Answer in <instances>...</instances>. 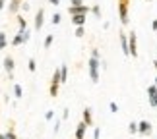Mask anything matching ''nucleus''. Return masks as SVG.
<instances>
[{"label":"nucleus","mask_w":157,"mask_h":139,"mask_svg":"<svg viewBox=\"0 0 157 139\" xmlns=\"http://www.w3.org/2000/svg\"><path fill=\"white\" fill-rule=\"evenodd\" d=\"M27 68H29V71H31V74H33L35 70H37V64H35V58H29V62H27Z\"/></svg>","instance_id":"22"},{"label":"nucleus","mask_w":157,"mask_h":139,"mask_svg":"<svg viewBox=\"0 0 157 139\" xmlns=\"http://www.w3.org/2000/svg\"><path fill=\"white\" fill-rule=\"evenodd\" d=\"M0 139H8V137H6V134H4V131H0Z\"/></svg>","instance_id":"36"},{"label":"nucleus","mask_w":157,"mask_h":139,"mask_svg":"<svg viewBox=\"0 0 157 139\" xmlns=\"http://www.w3.org/2000/svg\"><path fill=\"white\" fill-rule=\"evenodd\" d=\"M89 12H91V8H87L86 4H82V6H68V14L70 16H78V14L87 16Z\"/></svg>","instance_id":"6"},{"label":"nucleus","mask_w":157,"mask_h":139,"mask_svg":"<svg viewBox=\"0 0 157 139\" xmlns=\"http://www.w3.org/2000/svg\"><path fill=\"white\" fill-rule=\"evenodd\" d=\"M70 20H72V23H74L76 27L86 25V16H82V14H78V16H70Z\"/></svg>","instance_id":"14"},{"label":"nucleus","mask_w":157,"mask_h":139,"mask_svg":"<svg viewBox=\"0 0 157 139\" xmlns=\"http://www.w3.org/2000/svg\"><path fill=\"white\" fill-rule=\"evenodd\" d=\"M153 83H155V85H157V77H155V81H153Z\"/></svg>","instance_id":"38"},{"label":"nucleus","mask_w":157,"mask_h":139,"mask_svg":"<svg viewBox=\"0 0 157 139\" xmlns=\"http://www.w3.org/2000/svg\"><path fill=\"white\" fill-rule=\"evenodd\" d=\"M60 20H62V16H60L58 12H54V14H52V25H58Z\"/></svg>","instance_id":"23"},{"label":"nucleus","mask_w":157,"mask_h":139,"mask_svg":"<svg viewBox=\"0 0 157 139\" xmlns=\"http://www.w3.org/2000/svg\"><path fill=\"white\" fill-rule=\"evenodd\" d=\"M128 45H130V56L138 58V39H136V31H134V29L128 33Z\"/></svg>","instance_id":"4"},{"label":"nucleus","mask_w":157,"mask_h":139,"mask_svg":"<svg viewBox=\"0 0 157 139\" xmlns=\"http://www.w3.org/2000/svg\"><path fill=\"white\" fill-rule=\"evenodd\" d=\"M17 33H23V31H27V21H25V17L23 16H17Z\"/></svg>","instance_id":"16"},{"label":"nucleus","mask_w":157,"mask_h":139,"mask_svg":"<svg viewBox=\"0 0 157 139\" xmlns=\"http://www.w3.org/2000/svg\"><path fill=\"white\" fill-rule=\"evenodd\" d=\"M83 0H70V6H82Z\"/></svg>","instance_id":"28"},{"label":"nucleus","mask_w":157,"mask_h":139,"mask_svg":"<svg viewBox=\"0 0 157 139\" xmlns=\"http://www.w3.org/2000/svg\"><path fill=\"white\" fill-rule=\"evenodd\" d=\"M91 12H93V14L97 16V17H101V8H99L97 4H95V6H91Z\"/></svg>","instance_id":"26"},{"label":"nucleus","mask_w":157,"mask_h":139,"mask_svg":"<svg viewBox=\"0 0 157 139\" xmlns=\"http://www.w3.org/2000/svg\"><path fill=\"white\" fill-rule=\"evenodd\" d=\"M4 70H6V74H8V77L14 75V70H16V62H14V58L10 56H4Z\"/></svg>","instance_id":"8"},{"label":"nucleus","mask_w":157,"mask_h":139,"mask_svg":"<svg viewBox=\"0 0 157 139\" xmlns=\"http://www.w3.org/2000/svg\"><path fill=\"white\" fill-rule=\"evenodd\" d=\"M43 23H45V8H39V12L35 14V23H33L35 31H41V29H43Z\"/></svg>","instance_id":"7"},{"label":"nucleus","mask_w":157,"mask_h":139,"mask_svg":"<svg viewBox=\"0 0 157 139\" xmlns=\"http://www.w3.org/2000/svg\"><path fill=\"white\" fill-rule=\"evenodd\" d=\"M58 130H60V120H56V122H54V134H56Z\"/></svg>","instance_id":"31"},{"label":"nucleus","mask_w":157,"mask_h":139,"mask_svg":"<svg viewBox=\"0 0 157 139\" xmlns=\"http://www.w3.org/2000/svg\"><path fill=\"white\" fill-rule=\"evenodd\" d=\"M52 41H54V35H47V37H45V43H43V46H45V50H49V48H51V45H52Z\"/></svg>","instance_id":"20"},{"label":"nucleus","mask_w":157,"mask_h":139,"mask_svg":"<svg viewBox=\"0 0 157 139\" xmlns=\"http://www.w3.org/2000/svg\"><path fill=\"white\" fill-rule=\"evenodd\" d=\"M68 114H70V110H68V108H64V116H62V120L68 118Z\"/></svg>","instance_id":"35"},{"label":"nucleus","mask_w":157,"mask_h":139,"mask_svg":"<svg viewBox=\"0 0 157 139\" xmlns=\"http://www.w3.org/2000/svg\"><path fill=\"white\" fill-rule=\"evenodd\" d=\"M128 131H130L132 135L138 134V122H130V124H128Z\"/></svg>","instance_id":"21"},{"label":"nucleus","mask_w":157,"mask_h":139,"mask_svg":"<svg viewBox=\"0 0 157 139\" xmlns=\"http://www.w3.org/2000/svg\"><path fill=\"white\" fill-rule=\"evenodd\" d=\"M153 68H155V71H157V60H153Z\"/></svg>","instance_id":"37"},{"label":"nucleus","mask_w":157,"mask_h":139,"mask_svg":"<svg viewBox=\"0 0 157 139\" xmlns=\"http://www.w3.org/2000/svg\"><path fill=\"white\" fill-rule=\"evenodd\" d=\"M151 131H153V126L147 120H140L138 122V134L140 135H151Z\"/></svg>","instance_id":"5"},{"label":"nucleus","mask_w":157,"mask_h":139,"mask_svg":"<svg viewBox=\"0 0 157 139\" xmlns=\"http://www.w3.org/2000/svg\"><path fill=\"white\" fill-rule=\"evenodd\" d=\"M147 97H149V104L151 108H157V85H147Z\"/></svg>","instance_id":"9"},{"label":"nucleus","mask_w":157,"mask_h":139,"mask_svg":"<svg viewBox=\"0 0 157 139\" xmlns=\"http://www.w3.org/2000/svg\"><path fill=\"white\" fill-rule=\"evenodd\" d=\"M87 68H89V79L91 83H99L101 79V62H99V50L93 48L91 58L87 60Z\"/></svg>","instance_id":"1"},{"label":"nucleus","mask_w":157,"mask_h":139,"mask_svg":"<svg viewBox=\"0 0 157 139\" xmlns=\"http://www.w3.org/2000/svg\"><path fill=\"white\" fill-rule=\"evenodd\" d=\"M52 116H54V112H52V110H47V114H45V120H52Z\"/></svg>","instance_id":"29"},{"label":"nucleus","mask_w":157,"mask_h":139,"mask_svg":"<svg viewBox=\"0 0 157 139\" xmlns=\"http://www.w3.org/2000/svg\"><path fill=\"white\" fill-rule=\"evenodd\" d=\"M4 134H6V137H8V139H17V135H16V131H14V128H10L8 131H4Z\"/></svg>","instance_id":"24"},{"label":"nucleus","mask_w":157,"mask_h":139,"mask_svg":"<svg viewBox=\"0 0 157 139\" xmlns=\"http://www.w3.org/2000/svg\"><path fill=\"white\" fill-rule=\"evenodd\" d=\"M76 37H86V27H76Z\"/></svg>","instance_id":"25"},{"label":"nucleus","mask_w":157,"mask_h":139,"mask_svg":"<svg viewBox=\"0 0 157 139\" xmlns=\"http://www.w3.org/2000/svg\"><path fill=\"white\" fill-rule=\"evenodd\" d=\"M60 2H62V0H49V4H52V6H58Z\"/></svg>","instance_id":"32"},{"label":"nucleus","mask_w":157,"mask_h":139,"mask_svg":"<svg viewBox=\"0 0 157 139\" xmlns=\"http://www.w3.org/2000/svg\"><path fill=\"white\" fill-rule=\"evenodd\" d=\"M60 85H62V79H60V68H58V70H54V71H52V77H51L49 95L52 97V99L58 95V89H60Z\"/></svg>","instance_id":"3"},{"label":"nucleus","mask_w":157,"mask_h":139,"mask_svg":"<svg viewBox=\"0 0 157 139\" xmlns=\"http://www.w3.org/2000/svg\"><path fill=\"white\" fill-rule=\"evenodd\" d=\"M86 130H87V124L82 120V122L78 124V128H76V139H83V137H86Z\"/></svg>","instance_id":"13"},{"label":"nucleus","mask_w":157,"mask_h":139,"mask_svg":"<svg viewBox=\"0 0 157 139\" xmlns=\"http://www.w3.org/2000/svg\"><path fill=\"white\" fill-rule=\"evenodd\" d=\"M109 108H111V112H118V106H117V102H111V104H109Z\"/></svg>","instance_id":"27"},{"label":"nucleus","mask_w":157,"mask_h":139,"mask_svg":"<svg viewBox=\"0 0 157 139\" xmlns=\"http://www.w3.org/2000/svg\"><path fill=\"white\" fill-rule=\"evenodd\" d=\"M147 2H151V0H147Z\"/></svg>","instance_id":"39"},{"label":"nucleus","mask_w":157,"mask_h":139,"mask_svg":"<svg viewBox=\"0 0 157 139\" xmlns=\"http://www.w3.org/2000/svg\"><path fill=\"white\" fill-rule=\"evenodd\" d=\"M14 95H16V99H23V89H21V85L20 83H14Z\"/></svg>","instance_id":"17"},{"label":"nucleus","mask_w":157,"mask_h":139,"mask_svg":"<svg viewBox=\"0 0 157 139\" xmlns=\"http://www.w3.org/2000/svg\"><path fill=\"white\" fill-rule=\"evenodd\" d=\"M82 116H83V122L87 124V128H93V116H91V108H83V112H82Z\"/></svg>","instance_id":"11"},{"label":"nucleus","mask_w":157,"mask_h":139,"mask_svg":"<svg viewBox=\"0 0 157 139\" xmlns=\"http://www.w3.org/2000/svg\"><path fill=\"white\" fill-rule=\"evenodd\" d=\"M21 6H23V0H10L8 12H10V14H17V10H20Z\"/></svg>","instance_id":"12"},{"label":"nucleus","mask_w":157,"mask_h":139,"mask_svg":"<svg viewBox=\"0 0 157 139\" xmlns=\"http://www.w3.org/2000/svg\"><path fill=\"white\" fill-rule=\"evenodd\" d=\"M10 45H12V46H20V45H25V37H23V33H17L16 37L10 41Z\"/></svg>","instance_id":"15"},{"label":"nucleus","mask_w":157,"mask_h":139,"mask_svg":"<svg viewBox=\"0 0 157 139\" xmlns=\"http://www.w3.org/2000/svg\"><path fill=\"white\" fill-rule=\"evenodd\" d=\"M6 46H8V35L4 31H0V50H4Z\"/></svg>","instance_id":"19"},{"label":"nucleus","mask_w":157,"mask_h":139,"mask_svg":"<svg viewBox=\"0 0 157 139\" xmlns=\"http://www.w3.org/2000/svg\"><path fill=\"white\" fill-rule=\"evenodd\" d=\"M6 2H8V0H0V10L6 8Z\"/></svg>","instance_id":"33"},{"label":"nucleus","mask_w":157,"mask_h":139,"mask_svg":"<svg viewBox=\"0 0 157 139\" xmlns=\"http://www.w3.org/2000/svg\"><path fill=\"white\" fill-rule=\"evenodd\" d=\"M99 128H93V139H99Z\"/></svg>","instance_id":"30"},{"label":"nucleus","mask_w":157,"mask_h":139,"mask_svg":"<svg viewBox=\"0 0 157 139\" xmlns=\"http://www.w3.org/2000/svg\"><path fill=\"white\" fill-rule=\"evenodd\" d=\"M118 37H120V46H122V52H124V56H130V45H128V35H126L124 31H120V33H118Z\"/></svg>","instance_id":"10"},{"label":"nucleus","mask_w":157,"mask_h":139,"mask_svg":"<svg viewBox=\"0 0 157 139\" xmlns=\"http://www.w3.org/2000/svg\"><path fill=\"white\" fill-rule=\"evenodd\" d=\"M151 29H153V31H157V20L151 21Z\"/></svg>","instance_id":"34"},{"label":"nucleus","mask_w":157,"mask_h":139,"mask_svg":"<svg viewBox=\"0 0 157 139\" xmlns=\"http://www.w3.org/2000/svg\"><path fill=\"white\" fill-rule=\"evenodd\" d=\"M130 2L132 0H117V6H118V16H120V23L122 25H128L130 17H128V12H130Z\"/></svg>","instance_id":"2"},{"label":"nucleus","mask_w":157,"mask_h":139,"mask_svg":"<svg viewBox=\"0 0 157 139\" xmlns=\"http://www.w3.org/2000/svg\"><path fill=\"white\" fill-rule=\"evenodd\" d=\"M60 79H62V83H66V79H68V66L66 64L60 66Z\"/></svg>","instance_id":"18"}]
</instances>
